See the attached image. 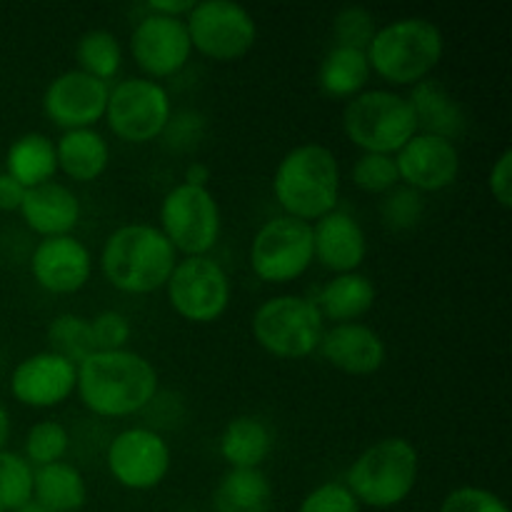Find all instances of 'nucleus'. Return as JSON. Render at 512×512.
Wrapping results in <instances>:
<instances>
[{
    "instance_id": "obj_23",
    "label": "nucleus",
    "mask_w": 512,
    "mask_h": 512,
    "mask_svg": "<svg viewBox=\"0 0 512 512\" xmlns=\"http://www.w3.org/2000/svg\"><path fill=\"white\" fill-rule=\"evenodd\" d=\"M58 170L75 183H93L108 170L110 145L95 128L65 130L55 140Z\"/></svg>"
},
{
    "instance_id": "obj_24",
    "label": "nucleus",
    "mask_w": 512,
    "mask_h": 512,
    "mask_svg": "<svg viewBox=\"0 0 512 512\" xmlns=\"http://www.w3.org/2000/svg\"><path fill=\"white\" fill-rule=\"evenodd\" d=\"M375 298H378V290L375 283L363 273H343L335 275L323 290H320L318 300H313L318 305L323 320H333L335 325L340 323H355L363 315H368L373 310Z\"/></svg>"
},
{
    "instance_id": "obj_33",
    "label": "nucleus",
    "mask_w": 512,
    "mask_h": 512,
    "mask_svg": "<svg viewBox=\"0 0 512 512\" xmlns=\"http://www.w3.org/2000/svg\"><path fill=\"white\" fill-rule=\"evenodd\" d=\"M70 448V435L58 420H40L25 435V460L30 468L60 463Z\"/></svg>"
},
{
    "instance_id": "obj_4",
    "label": "nucleus",
    "mask_w": 512,
    "mask_h": 512,
    "mask_svg": "<svg viewBox=\"0 0 512 512\" xmlns=\"http://www.w3.org/2000/svg\"><path fill=\"white\" fill-rule=\"evenodd\" d=\"M445 53L438 25L428 18H398L375 30L370 40L368 63L373 73L393 85H410L430 78Z\"/></svg>"
},
{
    "instance_id": "obj_21",
    "label": "nucleus",
    "mask_w": 512,
    "mask_h": 512,
    "mask_svg": "<svg viewBox=\"0 0 512 512\" xmlns=\"http://www.w3.org/2000/svg\"><path fill=\"white\" fill-rule=\"evenodd\" d=\"M80 200L68 185L50 183L35 185L25 190V198L20 203V215L25 225L40 238H60L70 235L80 223Z\"/></svg>"
},
{
    "instance_id": "obj_18",
    "label": "nucleus",
    "mask_w": 512,
    "mask_h": 512,
    "mask_svg": "<svg viewBox=\"0 0 512 512\" xmlns=\"http://www.w3.org/2000/svg\"><path fill=\"white\" fill-rule=\"evenodd\" d=\"M30 273L48 293L73 295L88 285L93 275V255L88 245L73 235L43 238L33 250Z\"/></svg>"
},
{
    "instance_id": "obj_14",
    "label": "nucleus",
    "mask_w": 512,
    "mask_h": 512,
    "mask_svg": "<svg viewBox=\"0 0 512 512\" xmlns=\"http://www.w3.org/2000/svg\"><path fill=\"white\" fill-rule=\"evenodd\" d=\"M130 53L150 80L173 78L188 65L193 55L185 20L148 13L133 28Z\"/></svg>"
},
{
    "instance_id": "obj_38",
    "label": "nucleus",
    "mask_w": 512,
    "mask_h": 512,
    "mask_svg": "<svg viewBox=\"0 0 512 512\" xmlns=\"http://www.w3.org/2000/svg\"><path fill=\"white\" fill-rule=\"evenodd\" d=\"M298 512H360V503L343 483H323L305 495Z\"/></svg>"
},
{
    "instance_id": "obj_35",
    "label": "nucleus",
    "mask_w": 512,
    "mask_h": 512,
    "mask_svg": "<svg viewBox=\"0 0 512 512\" xmlns=\"http://www.w3.org/2000/svg\"><path fill=\"white\" fill-rule=\"evenodd\" d=\"M423 213V193L405 188V185H398L390 193H385L383 203H380V218H383L385 228L395 230V233H405V230L415 228L423 220Z\"/></svg>"
},
{
    "instance_id": "obj_11",
    "label": "nucleus",
    "mask_w": 512,
    "mask_h": 512,
    "mask_svg": "<svg viewBox=\"0 0 512 512\" xmlns=\"http://www.w3.org/2000/svg\"><path fill=\"white\" fill-rule=\"evenodd\" d=\"M190 45L205 58L233 63L245 58L258 40V25L233 0H200L185 18Z\"/></svg>"
},
{
    "instance_id": "obj_41",
    "label": "nucleus",
    "mask_w": 512,
    "mask_h": 512,
    "mask_svg": "<svg viewBox=\"0 0 512 512\" xmlns=\"http://www.w3.org/2000/svg\"><path fill=\"white\" fill-rule=\"evenodd\" d=\"M200 120L203 118H198V115L193 113H183L178 115V118H170L163 135L175 145V148H188V145L195 143L200 130H203V123H200Z\"/></svg>"
},
{
    "instance_id": "obj_45",
    "label": "nucleus",
    "mask_w": 512,
    "mask_h": 512,
    "mask_svg": "<svg viewBox=\"0 0 512 512\" xmlns=\"http://www.w3.org/2000/svg\"><path fill=\"white\" fill-rule=\"evenodd\" d=\"M8 435H10V418H8V410L0 405V450L5 448L8 443Z\"/></svg>"
},
{
    "instance_id": "obj_13",
    "label": "nucleus",
    "mask_w": 512,
    "mask_h": 512,
    "mask_svg": "<svg viewBox=\"0 0 512 512\" xmlns=\"http://www.w3.org/2000/svg\"><path fill=\"white\" fill-rule=\"evenodd\" d=\"M105 460L118 485L128 490H153L170 473L173 453L168 440L155 430L128 428L110 440Z\"/></svg>"
},
{
    "instance_id": "obj_36",
    "label": "nucleus",
    "mask_w": 512,
    "mask_h": 512,
    "mask_svg": "<svg viewBox=\"0 0 512 512\" xmlns=\"http://www.w3.org/2000/svg\"><path fill=\"white\" fill-rule=\"evenodd\" d=\"M375 30H378V25H375L373 13L360 8V5H348L333 20V38L340 48L368 50Z\"/></svg>"
},
{
    "instance_id": "obj_32",
    "label": "nucleus",
    "mask_w": 512,
    "mask_h": 512,
    "mask_svg": "<svg viewBox=\"0 0 512 512\" xmlns=\"http://www.w3.org/2000/svg\"><path fill=\"white\" fill-rule=\"evenodd\" d=\"M33 500V468L10 450H0V512H18Z\"/></svg>"
},
{
    "instance_id": "obj_19",
    "label": "nucleus",
    "mask_w": 512,
    "mask_h": 512,
    "mask_svg": "<svg viewBox=\"0 0 512 512\" xmlns=\"http://www.w3.org/2000/svg\"><path fill=\"white\" fill-rule=\"evenodd\" d=\"M318 350L340 373L358 375V378L378 373L388 358L385 340L363 323L333 325L323 333Z\"/></svg>"
},
{
    "instance_id": "obj_20",
    "label": "nucleus",
    "mask_w": 512,
    "mask_h": 512,
    "mask_svg": "<svg viewBox=\"0 0 512 512\" xmlns=\"http://www.w3.org/2000/svg\"><path fill=\"white\" fill-rule=\"evenodd\" d=\"M368 255V240L358 220L335 208L313 225V258L335 275L358 273Z\"/></svg>"
},
{
    "instance_id": "obj_15",
    "label": "nucleus",
    "mask_w": 512,
    "mask_h": 512,
    "mask_svg": "<svg viewBox=\"0 0 512 512\" xmlns=\"http://www.w3.org/2000/svg\"><path fill=\"white\" fill-rule=\"evenodd\" d=\"M110 85L83 70H65L48 83L43 113L63 130L93 128L105 118Z\"/></svg>"
},
{
    "instance_id": "obj_17",
    "label": "nucleus",
    "mask_w": 512,
    "mask_h": 512,
    "mask_svg": "<svg viewBox=\"0 0 512 512\" xmlns=\"http://www.w3.org/2000/svg\"><path fill=\"white\" fill-rule=\"evenodd\" d=\"M75 385H78V365L43 350L20 360L18 368L13 370L10 393L25 408L48 410L70 400Z\"/></svg>"
},
{
    "instance_id": "obj_34",
    "label": "nucleus",
    "mask_w": 512,
    "mask_h": 512,
    "mask_svg": "<svg viewBox=\"0 0 512 512\" xmlns=\"http://www.w3.org/2000/svg\"><path fill=\"white\" fill-rule=\"evenodd\" d=\"M350 178L358 185L363 193L370 195H385L393 188H398V168H395L393 155H378V153H363L353 163Z\"/></svg>"
},
{
    "instance_id": "obj_9",
    "label": "nucleus",
    "mask_w": 512,
    "mask_h": 512,
    "mask_svg": "<svg viewBox=\"0 0 512 512\" xmlns=\"http://www.w3.org/2000/svg\"><path fill=\"white\" fill-rule=\"evenodd\" d=\"M173 118L170 95L158 80L125 78L110 88L105 118L115 138L143 145L160 138Z\"/></svg>"
},
{
    "instance_id": "obj_42",
    "label": "nucleus",
    "mask_w": 512,
    "mask_h": 512,
    "mask_svg": "<svg viewBox=\"0 0 512 512\" xmlns=\"http://www.w3.org/2000/svg\"><path fill=\"white\" fill-rule=\"evenodd\" d=\"M25 198V188L15 178H10L8 173H0V210L3 213H13L20 210V203Z\"/></svg>"
},
{
    "instance_id": "obj_39",
    "label": "nucleus",
    "mask_w": 512,
    "mask_h": 512,
    "mask_svg": "<svg viewBox=\"0 0 512 512\" xmlns=\"http://www.w3.org/2000/svg\"><path fill=\"white\" fill-rule=\"evenodd\" d=\"M440 512H510L503 498L485 488H473V485H463V488L453 490L448 498L440 505Z\"/></svg>"
},
{
    "instance_id": "obj_10",
    "label": "nucleus",
    "mask_w": 512,
    "mask_h": 512,
    "mask_svg": "<svg viewBox=\"0 0 512 512\" xmlns=\"http://www.w3.org/2000/svg\"><path fill=\"white\" fill-rule=\"evenodd\" d=\"M313 260V223L290 215L270 218L250 245V268L263 283H293L308 273Z\"/></svg>"
},
{
    "instance_id": "obj_29",
    "label": "nucleus",
    "mask_w": 512,
    "mask_h": 512,
    "mask_svg": "<svg viewBox=\"0 0 512 512\" xmlns=\"http://www.w3.org/2000/svg\"><path fill=\"white\" fill-rule=\"evenodd\" d=\"M273 488L263 470L230 468L215 490V512H268Z\"/></svg>"
},
{
    "instance_id": "obj_44",
    "label": "nucleus",
    "mask_w": 512,
    "mask_h": 512,
    "mask_svg": "<svg viewBox=\"0 0 512 512\" xmlns=\"http://www.w3.org/2000/svg\"><path fill=\"white\" fill-rule=\"evenodd\" d=\"M208 180H210V168L205 163H190L188 168H185L183 183L198 185V188H208Z\"/></svg>"
},
{
    "instance_id": "obj_25",
    "label": "nucleus",
    "mask_w": 512,
    "mask_h": 512,
    "mask_svg": "<svg viewBox=\"0 0 512 512\" xmlns=\"http://www.w3.org/2000/svg\"><path fill=\"white\" fill-rule=\"evenodd\" d=\"M273 450V433L253 415H238L220 435V458L235 470H260Z\"/></svg>"
},
{
    "instance_id": "obj_27",
    "label": "nucleus",
    "mask_w": 512,
    "mask_h": 512,
    "mask_svg": "<svg viewBox=\"0 0 512 512\" xmlns=\"http://www.w3.org/2000/svg\"><path fill=\"white\" fill-rule=\"evenodd\" d=\"M5 173L18 180L25 190L50 183L58 173L55 143L45 133H25L8 148Z\"/></svg>"
},
{
    "instance_id": "obj_8",
    "label": "nucleus",
    "mask_w": 512,
    "mask_h": 512,
    "mask_svg": "<svg viewBox=\"0 0 512 512\" xmlns=\"http://www.w3.org/2000/svg\"><path fill=\"white\" fill-rule=\"evenodd\" d=\"M160 233L168 238L175 253L185 258H200L215 248L223 230L220 205L208 188L180 183L160 205Z\"/></svg>"
},
{
    "instance_id": "obj_1",
    "label": "nucleus",
    "mask_w": 512,
    "mask_h": 512,
    "mask_svg": "<svg viewBox=\"0 0 512 512\" xmlns=\"http://www.w3.org/2000/svg\"><path fill=\"white\" fill-rule=\"evenodd\" d=\"M75 393L98 418H128L153 403L158 373L133 350H95L78 365Z\"/></svg>"
},
{
    "instance_id": "obj_37",
    "label": "nucleus",
    "mask_w": 512,
    "mask_h": 512,
    "mask_svg": "<svg viewBox=\"0 0 512 512\" xmlns=\"http://www.w3.org/2000/svg\"><path fill=\"white\" fill-rule=\"evenodd\" d=\"M90 330H93L95 350H105V353L108 350H125L130 333H133L128 318L118 310H105V313L95 315L90 320Z\"/></svg>"
},
{
    "instance_id": "obj_2",
    "label": "nucleus",
    "mask_w": 512,
    "mask_h": 512,
    "mask_svg": "<svg viewBox=\"0 0 512 512\" xmlns=\"http://www.w3.org/2000/svg\"><path fill=\"white\" fill-rule=\"evenodd\" d=\"M178 253L155 225L130 223L108 235L100 253V270L115 290L148 295L165 288Z\"/></svg>"
},
{
    "instance_id": "obj_6",
    "label": "nucleus",
    "mask_w": 512,
    "mask_h": 512,
    "mask_svg": "<svg viewBox=\"0 0 512 512\" xmlns=\"http://www.w3.org/2000/svg\"><path fill=\"white\" fill-rule=\"evenodd\" d=\"M343 130L363 153L395 155L418 133V123L408 98L393 90L373 88L348 100L343 110Z\"/></svg>"
},
{
    "instance_id": "obj_5",
    "label": "nucleus",
    "mask_w": 512,
    "mask_h": 512,
    "mask_svg": "<svg viewBox=\"0 0 512 512\" xmlns=\"http://www.w3.org/2000/svg\"><path fill=\"white\" fill-rule=\"evenodd\" d=\"M418 450L405 438H383L353 460L345 488L360 505L388 510L408 500L418 483Z\"/></svg>"
},
{
    "instance_id": "obj_26",
    "label": "nucleus",
    "mask_w": 512,
    "mask_h": 512,
    "mask_svg": "<svg viewBox=\"0 0 512 512\" xmlns=\"http://www.w3.org/2000/svg\"><path fill=\"white\" fill-rule=\"evenodd\" d=\"M88 500V485L75 465H43L33 470V503L48 512H78Z\"/></svg>"
},
{
    "instance_id": "obj_12",
    "label": "nucleus",
    "mask_w": 512,
    "mask_h": 512,
    "mask_svg": "<svg viewBox=\"0 0 512 512\" xmlns=\"http://www.w3.org/2000/svg\"><path fill=\"white\" fill-rule=\"evenodd\" d=\"M165 290L170 308L195 325H208L223 318L233 295L228 273L208 255L178 260Z\"/></svg>"
},
{
    "instance_id": "obj_30",
    "label": "nucleus",
    "mask_w": 512,
    "mask_h": 512,
    "mask_svg": "<svg viewBox=\"0 0 512 512\" xmlns=\"http://www.w3.org/2000/svg\"><path fill=\"white\" fill-rule=\"evenodd\" d=\"M75 58H78V70L108 83L123 65V50L110 30H88L80 35Z\"/></svg>"
},
{
    "instance_id": "obj_3",
    "label": "nucleus",
    "mask_w": 512,
    "mask_h": 512,
    "mask_svg": "<svg viewBox=\"0 0 512 512\" xmlns=\"http://www.w3.org/2000/svg\"><path fill=\"white\" fill-rule=\"evenodd\" d=\"M273 195L285 215L310 223L338 208L340 168L330 148L305 143L288 150L273 175Z\"/></svg>"
},
{
    "instance_id": "obj_7",
    "label": "nucleus",
    "mask_w": 512,
    "mask_h": 512,
    "mask_svg": "<svg viewBox=\"0 0 512 512\" xmlns=\"http://www.w3.org/2000/svg\"><path fill=\"white\" fill-rule=\"evenodd\" d=\"M323 333L325 320L318 305L303 295L270 298L253 315V338L275 358H308L318 350Z\"/></svg>"
},
{
    "instance_id": "obj_28",
    "label": "nucleus",
    "mask_w": 512,
    "mask_h": 512,
    "mask_svg": "<svg viewBox=\"0 0 512 512\" xmlns=\"http://www.w3.org/2000/svg\"><path fill=\"white\" fill-rule=\"evenodd\" d=\"M370 63L365 50H353V48H333L325 53L323 63L318 70V83L323 88L325 95L338 100H350L355 95H360L365 90L370 80Z\"/></svg>"
},
{
    "instance_id": "obj_31",
    "label": "nucleus",
    "mask_w": 512,
    "mask_h": 512,
    "mask_svg": "<svg viewBox=\"0 0 512 512\" xmlns=\"http://www.w3.org/2000/svg\"><path fill=\"white\" fill-rule=\"evenodd\" d=\"M48 343L50 353L70 360L73 365H80L88 355L95 353L90 320L83 318V315H58V318L48 325Z\"/></svg>"
},
{
    "instance_id": "obj_22",
    "label": "nucleus",
    "mask_w": 512,
    "mask_h": 512,
    "mask_svg": "<svg viewBox=\"0 0 512 512\" xmlns=\"http://www.w3.org/2000/svg\"><path fill=\"white\" fill-rule=\"evenodd\" d=\"M408 103L413 108L418 133L438 135V138L455 143L468 130V115H465L463 105L440 80L425 78L415 83Z\"/></svg>"
},
{
    "instance_id": "obj_43",
    "label": "nucleus",
    "mask_w": 512,
    "mask_h": 512,
    "mask_svg": "<svg viewBox=\"0 0 512 512\" xmlns=\"http://www.w3.org/2000/svg\"><path fill=\"white\" fill-rule=\"evenodd\" d=\"M195 8V0H150L148 13L163 15V18H188L190 10Z\"/></svg>"
},
{
    "instance_id": "obj_16",
    "label": "nucleus",
    "mask_w": 512,
    "mask_h": 512,
    "mask_svg": "<svg viewBox=\"0 0 512 512\" xmlns=\"http://www.w3.org/2000/svg\"><path fill=\"white\" fill-rule=\"evenodd\" d=\"M393 158L400 183L418 193L448 190L460 175L458 145L438 135L415 133Z\"/></svg>"
},
{
    "instance_id": "obj_40",
    "label": "nucleus",
    "mask_w": 512,
    "mask_h": 512,
    "mask_svg": "<svg viewBox=\"0 0 512 512\" xmlns=\"http://www.w3.org/2000/svg\"><path fill=\"white\" fill-rule=\"evenodd\" d=\"M488 188L493 193V200L500 208L510 210L512 208V150L505 148L498 155V160L490 168Z\"/></svg>"
},
{
    "instance_id": "obj_46",
    "label": "nucleus",
    "mask_w": 512,
    "mask_h": 512,
    "mask_svg": "<svg viewBox=\"0 0 512 512\" xmlns=\"http://www.w3.org/2000/svg\"><path fill=\"white\" fill-rule=\"evenodd\" d=\"M18 512H48V510H45V508H40L38 503H33V500H30V503L25 505V508H20Z\"/></svg>"
}]
</instances>
